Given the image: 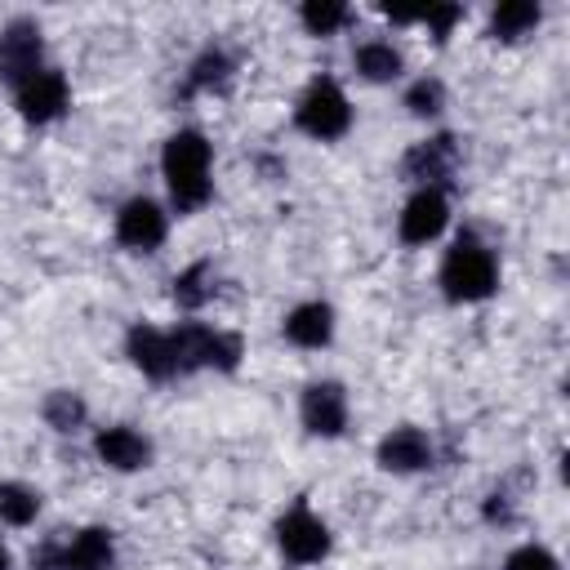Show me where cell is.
Segmentation results:
<instances>
[{"label":"cell","instance_id":"5bb4252c","mask_svg":"<svg viewBox=\"0 0 570 570\" xmlns=\"http://www.w3.org/2000/svg\"><path fill=\"white\" fill-rule=\"evenodd\" d=\"M285 334H289V343H298V347H325L330 334H334V312H330L325 303H303V307L289 312Z\"/></svg>","mask_w":570,"mask_h":570},{"label":"cell","instance_id":"d6986e66","mask_svg":"<svg viewBox=\"0 0 570 570\" xmlns=\"http://www.w3.org/2000/svg\"><path fill=\"white\" fill-rule=\"evenodd\" d=\"M36 512H40V494H36V490H27V485H18V481L0 485V517H4L9 525H27Z\"/></svg>","mask_w":570,"mask_h":570},{"label":"cell","instance_id":"83f0119b","mask_svg":"<svg viewBox=\"0 0 570 570\" xmlns=\"http://www.w3.org/2000/svg\"><path fill=\"white\" fill-rule=\"evenodd\" d=\"M36 570H62V548H40V557H36Z\"/></svg>","mask_w":570,"mask_h":570},{"label":"cell","instance_id":"ba28073f","mask_svg":"<svg viewBox=\"0 0 570 570\" xmlns=\"http://www.w3.org/2000/svg\"><path fill=\"white\" fill-rule=\"evenodd\" d=\"M454 160H459L454 138L450 134H436V138H428V142H419V147L405 151V178L428 183V187L432 183H445L454 174Z\"/></svg>","mask_w":570,"mask_h":570},{"label":"cell","instance_id":"9a60e30c","mask_svg":"<svg viewBox=\"0 0 570 570\" xmlns=\"http://www.w3.org/2000/svg\"><path fill=\"white\" fill-rule=\"evenodd\" d=\"M111 566V534L107 530H80L62 548V570H107Z\"/></svg>","mask_w":570,"mask_h":570},{"label":"cell","instance_id":"ffe728a7","mask_svg":"<svg viewBox=\"0 0 570 570\" xmlns=\"http://www.w3.org/2000/svg\"><path fill=\"white\" fill-rule=\"evenodd\" d=\"M45 419H49V428H58V432H76V428L85 423V401H80L76 392H49Z\"/></svg>","mask_w":570,"mask_h":570},{"label":"cell","instance_id":"9c48e42d","mask_svg":"<svg viewBox=\"0 0 570 570\" xmlns=\"http://www.w3.org/2000/svg\"><path fill=\"white\" fill-rule=\"evenodd\" d=\"M303 423H307V432H316V436H338L343 423H347L343 387H338V383H312V387L303 392Z\"/></svg>","mask_w":570,"mask_h":570},{"label":"cell","instance_id":"603a6c76","mask_svg":"<svg viewBox=\"0 0 570 570\" xmlns=\"http://www.w3.org/2000/svg\"><path fill=\"white\" fill-rule=\"evenodd\" d=\"M303 22H307V31L330 36L334 27L347 22V4H334V0H307V4H303Z\"/></svg>","mask_w":570,"mask_h":570},{"label":"cell","instance_id":"4fadbf2b","mask_svg":"<svg viewBox=\"0 0 570 570\" xmlns=\"http://www.w3.org/2000/svg\"><path fill=\"white\" fill-rule=\"evenodd\" d=\"M129 356L147 379H169L174 374V356H169V334L151 330V325H134L129 330Z\"/></svg>","mask_w":570,"mask_h":570},{"label":"cell","instance_id":"52a82bcc","mask_svg":"<svg viewBox=\"0 0 570 570\" xmlns=\"http://www.w3.org/2000/svg\"><path fill=\"white\" fill-rule=\"evenodd\" d=\"M445 218H450L445 196H441L436 187H423V191L410 196V205H405V214H401V240H405V245H428V240L445 227Z\"/></svg>","mask_w":570,"mask_h":570},{"label":"cell","instance_id":"d4e9b609","mask_svg":"<svg viewBox=\"0 0 570 570\" xmlns=\"http://www.w3.org/2000/svg\"><path fill=\"white\" fill-rule=\"evenodd\" d=\"M236 361H240V338H236V334H214V338H209V356H205V365L236 370Z\"/></svg>","mask_w":570,"mask_h":570},{"label":"cell","instance_id":"ac0fdd59","mask_svg":"<svg viewBox=\"0 0 570 570\" xmlns=\"http://www.w3.org/2000/svg\"><path fill=\"white\" fill-rule=\"evenodd\" d=\"M356 71H361L365 80H396V76H401V53H396L392 45L370 40V45L356 49Z\"/></svg>","mask_w":570,"mask_h":570},{"label":"cell","instance_id":"5b68a950","mask_svg":"<svg viewBox=\"0 0 570 570\" xmlns=\"http://www.w3.org/2000/svg\"><path fill=\"white\" fill-rule=\"evenodd\" d=\"M276 539H281V552L289 557V561H321L325 552H330V530L307 512V508H294L289 517H281V525H276Z\"/></svg>","mask_w":570,"mask_h":570},{"label":"cell","instance_id":"7402d4cb","mask_svg":"<svg viewBox=\"0 0 570 570\" xmlns=\"http://www.w3.org/2000/svg\"><path fill=\"white\" fill-rule=\"evenodd\" d=\"M209 294H214V285H209V267H205V263L187 267V272L174 281V298H178V307H200Z\"/></svg>","mask_w":570,"mask_h":570},{"label":"cell","instance_id":"2e32d148","mask_svg":"<svg viewBox=\"0 0 570 570\" xmlns=\"http://www.w3.org/2000/svg\"><path fill=\"white\" fill-rule=\"evenodd\" d=\"M209 338H214V330H205V325H183V330H174V334H169L174 374H183V370H200L205 356H209Z\"/></svg>","mask_w":570,"mask_h":570},{"label":"cell","instance_id":"277c9868","mask_svg":"<svg viewBox=\"0 0 570 570\" xmlns=\"http://www.w3.org/2000/svg\"><path fill=\"white\" fill-rule=\"evenodd\" d=\"M40 71V27L18 18L0 31V80L22 85Z\"/></svg>","mask_w":570,"mask_h":570},{"label":"cell","instance_id":"3957f363","mask_svg":"<svg viewBox=\"0 0 570 570\" xmlns=\"http://www.w3.org/2000/svg\"><path fill=\"white\" fill-rule=\"evenodd\" d=\"M294 120H298V129L312 134V138H338V134L352 125V107H347V98H343V89H338L334 80H316V85L303 94Z\"/></svg>","mask_w":570,"mask_h":570},{"label":"cell","instance_id":"e0dca14e","mask_svg":"<svg viewBox=\"0 0 570 570\" xmlns=\"http://www.w3.org/2000/svg\"><path fill=\"white\" fill-rule=\"evenodd\" d=\"M534 22H539V4H530V0H503V4L494 9V18H490V27H494L499 40H517V36L530 31Z\"/></svg>","mask_w":570,"mask_h":570},{"label":"cell","instance_id":"30bf717a","mask_svg":"<svg viewBox=\"0 0 570 570\" xmlns=\"http://www.w3.org/2000/svg\"><path fill=\"white\" fill-rule=\"evenodd\" d=\"M116 236L129 249H151V245L165 240V214L151 200H129L116 218Z\"/></svg>","mask_w":570,"mask_h":570},{"label":"cell","instance_id":"cb8c5ba5","mask_svg":"<svg viewBox=\"0 0 570 570\" xmlns=\"http://www.w3.org/2000/svg\"><path fill=\"white\" fill-rule=\"evenodd\" d=\"M441 102H445L441 80H419V85H410V94H405V107H410L414 116H436Z\"/></svg>","mask_w":570,"mask_h":570},{"label":"cell","instance_id":"7a4b0ae2","mask_svg":"<svg viewBox=\"0 0 570 570\" xmlns=\"http://www.w3.org/2000/svg\"><path fill=\"white\" fill-rule=\"evenodd\" d=\"M494 254L485 249V245H476L472 236H463V240H454L450 245V254H445V263H441V285H445V294L454 298V303H476V298H485L490 289H494Z\"/></svg>","mask_w":570,"mask_h":570},{"label":"cell","instance_id":"f1b7e54d","mask_svg":"<svg viewBox=\"0 0 570 570\" xmlns=\"http://www.w3.org/2000/svg\"><path fill=\"white\" fill-rule=\"evenodd\" d=\"M0 570H9V552L4 548H0Z\"/></svg>","mask_w":570,"mask_h":570},{"label":"cell","instance_id":"44dd1931","mask_svg":"<svg viewBox=\"0 0 570 570\" xmlns=\"http://www.w3.org/2000/svg\"><path fill=\"white\" fill-rule=\"evenodd\" d=\"M227 76H232V58L218 53V49H209V53L196 58V67H191V85H187V89H223Z\"/></svg>","mask_w":570,"mask_h":570},{"label":"cell","instance_id":"7c38bea8","mask_svg":"<svg viewBox=\"0 0 570 570\" xmlns=\"http://www.w3.org/2000/svg\"><path fill=\"white\" fill-rule=\"evenodd\" d=\"M94 450H98L102 463H111V468H120V472H134V468H142V463L151 459L147 436H138L134 428H107V432H98Z\"/></svg>","mask_w":570,"mask_h":570},{"label":"cell","instance_id":"484cf974","mask_svg":"<svg viewBox=\"0 0 570 570\" xmlns=\"http://www.w3.org/2000/svg\"><path fill=\"white\" fill-rule=\"evenodd\" d=\"M503 570H557V557H552L548 548L525 543V548H517V552L508 557V566H503Z\"/></svg>","mask_w":570,"mask_h":570},{"label":"cell","instance_id":"4316f807","mask_svg":"<svg viewBox=\"0 0 570 570\" xmlns=\"http://www.w3.org/2000/svg\"><path fill=\"white\" fill-rule=\"evenodd\" d=\"M459 18H463V9H459V4H428L419 22H428V27H432V36H436V40H445V36H450V27H454Z\"/></svg>","mask_w":570,"mask_h":570},{"label":"cell","instance_id":"8992f818","mask_svg":"<svg viewBox=\"0 0 570 570\" xmlns=\"http://www.w3.org/2000/svg\"><path fill=\"white\" fill-rule=\"evenodd\" d=\"M62 107H67V76L62 71H36L31 80L18 85V111L27 120L45 125V120L62 116Z\"/></svg>","mask_w":570,"mask_h":570},{"label":"cell","instance_id":"8fae6325","mask_svg":"<svg viewBox=\"0 0 570 570\" xmlns=\"http://www.w3.org/2000/svg\"><path fill=\"white\" fill-rule=\"evenodd\" d=\"M428 454H432V445H428V436L419 428H392L379 441V463L387 472H414V468L428 463Z\"/></svg>","mask_w":570,"mask_h":570},{"label":"cell","instance_id":"6da1fadb","mask_svg":"<svg viewBox=\"0 0 570 570\" xmlns=\"http://www.w3.org/2000/svg\"><path fill=\"white\" fill-rule=\"evenodd\" d=\"M165 183H169V196L183 214L200 209L209 200V142L191 129L174 134L165 142Z\"/></svg>","mask_w":570,"mask_h":570}]
</instances>
